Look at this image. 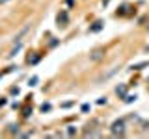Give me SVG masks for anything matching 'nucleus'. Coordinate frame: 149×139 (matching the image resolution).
<instances>
[{
  "mask_svg": "<svg viewBox=\"0 0 149 139\" xmlns=\"http://www.w3.org/2000/svg\"><path fill=\"white\" fill-rule=\"evenodd\" d=\"M112 134L114 136H123L125 134V122L123 121H116L112 124Z\"/></svg>",
  "mask_w": 149,
  "mask_h": 139,
  "instance_id": "obj_1",
  "label": "nucleus"
},
{
  "mask_svg": "<svg viewBox=\"0 0 149 139\" xmlns=\"http://www.w3.org/2000/svg\"><path fill=\"white\" fill-rule=\"evenodd\" d=\"M103 54H104V50H103V48H97L95 52L89 56V59H91V61H97V59H101V58H103Z\"/></svg>",
  "mask_w": 149,
  "mask_h": 139,
  "instance_id": "obj_2",
  "label": "nucleus"
},
{
  "mask_svg": "<svg viewBox=\"0 0 149 139\" xmlns=\"http://www.w3.org/2000/svg\"><path fill=\"white\" fill-rule=\"evenodd\" d=\"M21 46H22V41H21V39H19V43H17V45H15V46H13V48H11V50H9V54H7V58H13V56L17 54L19 50H21Z\"/></svg>",
  "mask_w": 149,
  "mask_h": 139,
  "instance_id": "obj_3",
  "label": "nucleus"
},
{
  "mask_svg": "<svg viewBox=\"0 0 149 139\" xmlns=\"http://www.w3.org/2000/svg\"><path fill=\"white\" fill-rule=\"evenodd\" d=\"M60 22H62V26H64V24H65V22H67V15H65V13H62V15H58V24H60Z\"/></svg>",
  "mask_w": 149,
  "mask_h": 139,
  "instance_id": "obj_4",
  "label": "nucleus"
},
{
  "mask_svg": "<svg viewBox=\"0 0 149 139\" xmlns=\"http://www.w3.org/2000/svg\"><path fill=\"white\" fill-rule=\"evenodd\" d=\"M101 28H103V22H95V24L91 26V32H99Z\"/></svg>",
  "mask_w": 149,
  "mask_h": 139,
  "instance_id": "obj_5",
  "label": "nucleus"
},
{
  "mask_svg": "<svg viewBox=\"0 0 149 139\" xmlns=\"http://www.w3.org/2000/svg\"><path fill=\"white\" fill-rule=\"evenodd\" d=\"M147 65H149V63H147V61H144V63H138V65H132L131 69H142V67H147Z\"/></svg>",
  "mask_w": 149,
  "mask_h": 139,
  "instance_id": "obj_6",
  "label": "nucleus"
},
{
  "mask_svg": "<svg viewBox=\"0 0 149 139\" xmlns=\"http://www.w3.org/2000/svg\"><path fill=\"white\" fill-rule=\"evenodd\" d=\"M67 134H69V136H73V134H77V128H74V126H69V128H67Z\"/></svg>",
  "mask_w": 149,
  "mask_h": 139,
  "instance_id": "obj_7",
  "label": "nucleus"
},
{
  "mask_svg": "<svg viewBox=\"0 0 149 139\" xmlns=\"http://www.w3.org/2000/svg\"><path fill=\"white\" fill-rule=\"evenodd\" d=\"M50 109V104H43L41 106V111H49Z\"/></svg>",
  "mask_w": 149,
  "mask_h": 139,
  "instance_id": "obj_8",
  "label": "nucleus"
},
{
  "mask_svg": "<svg viewBox=\"0 0 149 139\" xmlns=\"http://www.w3.org/2000/svg\"><path fill=\"white\" fill-rule=\"evenodd\" d=\"M132 100H136V95H134V97L131 95V97H127V98H125V102H132Z\"/></svg>",
  "mask_w": 149,
  "mask_h": 139,
  "instance_id": "obj_9",
  "label": "nucleus"
},
{
  "mask_svg": "<svg viewBox=\"0 0 149 139\" xmlns=\"http://www.w3.org/2000/svg\"><path fill=\"white\" fill-rule=\"evenodd\" d=\"M117 95H125V87H117Z\"/></svg>",
  "mask_w": 149,
  "mask_h": 139,
  "instance_id": "obj_10",
  "label": "nucleus"
},
{
  "mask_svg": "<svg viewBox=\"0 0 149 139\" xmlns=\"http://www.w3.org/2000/svg\"><path fill=\"white\" fill-rule=\"evenodd\" d=\"M36 83H37V76H34L32 80H30V85H36Z\"/></svg>",
  "mask_w": 149,
  "mask_h": 139,
  "instance_id": "obj_11",
  "label": "nucleus"
},
{
  "mask_svg": "<svg viewBox=\"0 0 149 139\" xmlns=\"http://www.w3.org/2000/svg\"><path fill=\"white\" fill-rule=\"evenodd\" d=\"M6 2H9V0H0V4H6Z\"/></svg>",
  "mask_w": 149,
  "mask_h": 139,
  "instance_id": "obj_12",
  "label": "nucleus"
}]
</instances>
